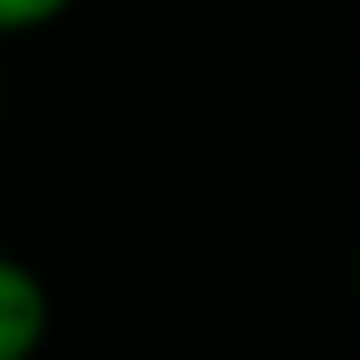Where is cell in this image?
Returning <instances> with one entry per match:
<instances>
[{
	"label": "cell",
	"mask_w": 360,
	"mask_h": 360,
	"mask_svg": "<svg viewBox=\"0 0 360 360\" xmlns=\"http://www.w3.org/2000/svg\"><path fill=\"white\" fill-rule=\"evenodd\" d=\"M49 336V288L30 264L0 252V360H30Z\"/></svg>",
	"instance_id": "6da1fadb"
},
{
	"label": "cell",
	"mask_w": 360,
	"mask_h": 360,
	"mask_svg": "<svg viewBox=\"0 0 360 360\" xmlns=\"http://www.w3.org/2000/svg\"><path fill=\"white\" fill-rule=\"evenodd\" d=\"M78 0H0V37H25V30L54 25L60 13H72Z\"/></svg>",
	"instance_id": "7a4b0ae2"
},
{
	"label": "cell",
	"mask_w": 360,
	"mask_h": 360,
	"mask_svg": "<svg viewBox=\"0 0 360 360\" xmlns=\"http://www.w3.org/2000/svg\"><path fill=\"white\" fill-rule=\"evenodd\" d=\"M354 276H360V264H354Z\"/></svg>",
	"instance_id": "3957f363"
}]
</instances>
